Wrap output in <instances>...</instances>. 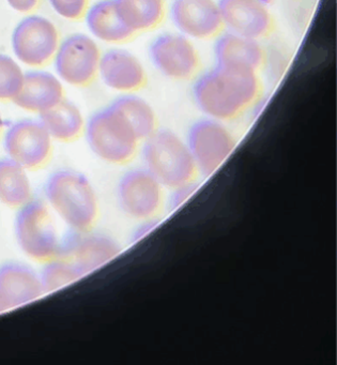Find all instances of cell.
Instances as JSON below:
<instances>
[{
  "label": "cell",
  "mask_w": 337,
  "mask_h": 365,
  "mask_svg": "<svg viewBox=\"0 0 337 365\" xmlns=\"http://www.w3.org/2000/svg\"><path fill=\"white\" fill-rule=\"evenodd\" d=\"M43 294L40 275L28 266L11 262L0 267V296L9 309L31 302Z\"/></svg>",
  "instance_id": "obj_17"
},
{
  "label": "cell",
  "mask_w": 337,
  "mask_h": 365,
  "mask_svg": "<svg viewBox=\"0 0 337 365\" xmlns=\"http://www.w3.org/2000/svg\"><path fill=\"white\" fill-rule=\"evenodd\" d=\"M7 1L16 11L27 14L37 8L40 0H7Z\"/></svg>",
  "instance_id": "obj_28"
},
{
  "label": "cell",
  "mask_w": 337,
  "mask_h": 365,
  "mask_svg": "<svg viewBox=\"0 0 337 365\" xmlns=\"http://www.w3.org/2000/svg\"><path fill=\"white\" fill-rule=\"evenodd\" d=\"M185 140L195 162L198 176L202 178L214 176L238 145L236 136L224 123L208 117L192 125Z\"/></svg>",
  "instance_id": "obj_5"
},
{
  "label": "cell",
  "mask_w": 337,
  "mask_h": 365,
  "mask_svg": "<svg viewBox=\"0 0 337 365\" xmlns=\"http://www.w3.org/2000/svg\"><path fill=\"white\" fill-rule=\"evenodd\" d=\"M40 123L51 138L61 142H73L84 131V119L78 106L63 99L54 108L40 114Z\"/></svg>",
  "instance_id": "obj_20"
},
{
  "label": "cell",
  "mask_w": 337,
  "mask_h": 365,
  "mask_svg": "<svg viewBox=\"0 0 337 365\" xmlns=\"http://www.w3.org/2000/svg\"><path fill=\"white\" fill-rule=\"evenodd\" d=\"M119 16L134 33L155 29L165 16L164 0H114Z\"/></svg>",
  "instance_id": "obj_21"
},
{
  "label": "cell",
  "mask_w": 337,
  "mask_h": 365,
  "mask_svg": "<svg viewBox=\"0 0 337 365\" xmlns=\"http://www.w3.org/2000/svg\"><path fill=\"white\" fill-rule=\"evenodd\" d=\"M142 143L144 168L167 191L197 180L199 176L187 140L178 134L157 130Z\"/></svg>",
  "instance_id": "obj_2"
},
{
  "label": "cell",
  "mask_w": 337,
  "mask_h": 365,
  "mask_svg": "<svg viewBox=\"0 0 337 365\" xmlns=\"http://www.w3.org/2000/svg\"><path fill=\"white\" fill-rule=\"evenodd\" d=\"M100 54L97 43L88 36H70L55 54V68L61 80L76 87H86L99 72Z\"/></svg>",
  "instance_id": "obj_9"
},
{
  "label": "cell",
  "mask_w": 337,
  "mask_h": 365,
  "mask_svg": "<svg viewBox=\"0 0 337 365\" xmlns=\"http://www.w3.org/2000/svg\"><path fill=\"white\" fill-rule=\"evenodd\" d=\"M219 6L229 33L258 41L272 33L274 21L261 0H219Z\"/></svg>",
  "instance_id": "obj_13"
},
{
  "label": "cell",
  "mask_w": 337,
  "mask_h": 365,
  "mask_svg": "<svg viewBox=\"0 0 337 365\" xmlns=\"http://www.w3.org/2000/svg\"><path fill=\"white\" fill-rule=\"evenodd\" d=\"M58 44V31L43 16L23 19L12 35L14 54L19 61L31 67L46 65L56 54Z\"/></svg>",
  "instance_id": "obj_8"
},
{
  "label": "cell",
  "mask_w": 337,
  "mask_h": 365,
  "mask_svg": "<svg viewBox=\"0 0 337 365\" xmlns=\"http://www.w3.org/2000/svg\"><path fill=\"white\" fill-rule=\"evenodd\" d=\"M63 87L61 81L46 71H29L24 74V82L14 104L27 112L41 113L54 108L63 101Z\"/></svg>",
  "instance_id": "obj_16"
},
{
  "label": "cell",
  "mask_w": 337,
  "mask_h": 365,
  "mask_svg": "<svg viewBox=\"0 0 337 365\" xmlns=\"http://www.w3.org/2000/svg\"><path fill=\"white\" fill-rule=\"evenodd\" d=\"M261 91L258 72L217 65L194 86V99L208 118L234 120L256 103Z\"/></svg>",
  "instance_id": "obj_1"
},
{
  "label": "cell",
  "mask_w": 337,
  "mask_h": 365,
  "mask_svg": "<svg viewBox=\"0 0 337 365\" xmlns=\"http://www.w3.org/2000/svg\"><path fill=\"white\" fill-rule=\"evenodd\" d=\"M99 73L106 86L123 93L140 91L147 82L142 63L125 50L108 51L101 56Z\"/></svg>",
  "instance_id": "obj_15"
},
{
  "label": "cell",
  "mask_w": 337,
  "mask_h": 365,
  "mask_svg": "<svg viewBox=\"0 0 337 365\" xmlns=\"http://www.w3.org/2000/svg\"><path fill=\"white\" fill-rule=\"evenodd\" d=\"M24 73L8 55L0 54V101H12L22 89Z\"/></svg>",
  "instance_id": "obj_25"
},
{
  "label": "cell",
  "mask_w": 337,
  "mask_h": 365,
  "mask_svg": "<svg viewBox=\"0 0 337 365\" xmlns=\"http://www.w3.org/2000/svg\"><path fill=\"white\" fill-rule=\"evenodd\" d=\"M150 57L155 68L172 80H190L199 68L197 50L183 35L160 36L151 44Z\"/></svg>",
  "instance_id": "obj_12"
},
{
  "label": "cell",
  "mask_w": 337,
  "mask_h": 365,
  "mask_svg": "<svg viewBox=\"0 0 337 365\" xmlns=\"http://www.w3.org/2000/svg\"><path fill=\"white\" fill-rule=\"evenodd\" d=\"M117 194L121 210L140 222L157 220L167 204V190L145 168L125 173Z\"/></svg>",
  "instance_id": "obj_7"
},
{
  "label": "cell",
  "mask_w": 337,
  "mask_h": 365,
  "mask_svg": "<svg viewBox=\"0 0 337 365\" xmlns=\"http://www.w3.org/2000/svg\"><path fill=\"white\" fill-rule=\"evenodd\" d=\"M90 33L101 41L121 43L136 35L119 16L114 0H101L86 12Z\"/></svg>",
  "instance_id": "obj_19"
},
{
  "label": "cell",
  "mask_w": 337,
  "mask_h": 365,
  "mask_svg": "<svg viewBox=\"0 0 337 365\" xmlns=\"http://www.w3.org/2000/svg\"><path fill=\"white\" fill-rule=\"evenodd\" d=\"M172 19L183 36L193 39L217 37L224 27L215 0H174Z\"/></svg>",
  "instance_id": "obj_14"
},
{
  "label": "cell",
  "mask_w": 337,
  "mask_h": 365,
  "mask_svg": "<svg viewBox=\"0 0 337 365\" xmlns=\"http://www.w3.org/2000/svg\"><path fill=\"white\" fill-rule=\"evenodd\" d=\"M89 0H50L53 9L70 21L82 19L88 9Z\"/></svg>",
  "instance_id": "obj_26"
},
{
  "label": "cell",
  "mask_w": 337,
  "mask_h": 365,
  "mask_svg": "<svg viewBox=\"0 0 337 365\" xmlns=\"http://www.w3.org/2000/svg\"><path fill=\"white\" fill-rule=\"evenodd\" d=\"M199 185L198 180H195L167 191L170 192V195H167V204L170 210H178L183 205L187 204L197 193Z\"/></svg>",
  "instance_id": "obj_27"
},
{
  "label": "cell",
  "mask_w": 337,
  "mask_h": 365,
  "mask_svg": "<svg viewBox=\"0 0 337 365\" xmlns=\"http://www.w3.org/2000/svg\"><path fill=\"white\" fill-rule=\"evenodd\" d=\"M19 245L31 259L48 262L57 257L59 241L56 227L48 207L31 200L21 207L16 222Z\"/></svg>",
  "instance_id": "obj_6"
},
{
  "label": "cell",
  "mask_w": 337,
  "mask_h": 365,
  "mask_svg": "<svg viewBox=\"0 0 337 365\" xmlns=\"http://www.w3.org/2000/svg\"><path fill=\"white\" fill-rule=\"evenodd\" d=\"M4 145L9 159L26 170L46 165L52 155V138L40 121L31 119L14 123Z\"/></svg>",
  "instance_id": "obj_10"
},
{
  "label": "cell",
  "mask_w": 337,
  "mask_h": 365,
  "mask_svg": "<svg viewBox=\"0 0 337 365\" xmlns=\"http://www.w3.org/2000/svg\"><path fill=\"white\" fill-rule=\"evenodd\" d=\"M46 194L54 210L72 230L88 232L93 227L99 204L90 181L84 175L58 170L48 178Z\"/></svg>",
  "instance_id": "obj_3"
},
{
  "label": "cell",
  "mask_w": 337,
  "mask_h": 365,
  "mask_svg": "<svg viewBox=\"0 0 337 365\" xmlns=\"http://www.w3.org/2000/svg\"><path fill=\"white\" fill-rule=\"evenodd\" d=\"M120 253V245L108 235L73 230L59 243L57 257L71 262L85 275L108 264Z\"/></svg>",
  "instance_id": "obj_11"
},
{
  "label": "cell",
  "mask_w": 337,
  "mask_h": 365,
  "mask_svg": "<svg viewBox=\"0 0 337 365\" xmlns=\"http://www.w3.org/2000/svg\"><path fill=\"white\" fill-rule=\"evenodd\" d=\"M40 275L44 292H54L84 277L81 270L67 260L54 258L48 260Z\"/></svg>",
  "instance_id": "obj_24"
},
{
  "label": "cell",
  "mask_w": 337,
  "mask_h": 365,
  "mask_svg": "<svg viewBox=\"0 0 337 365\" xmlns=\"http://www.w3.org/2000/svg\"><path fill=\"white\" fill-rule=\"evenodd\" d=\"M110 106L123 115L140 142H144L159 130L155 110L142 98L123 96L117 98Z\"/></svg>",
  "instance_id": "obj_23"
},
{
  "label": "cell",
  "mask_w": 337,
  "mask_h": 365,
  "mask_svg": "<svg viewBox=\"0 0 337 365\" xmlns=\"http://www.w3.org/2000/svg\"><path fill=\"white\" fill-rule=\"evenodd\" d=\"M4 130V120L3 117H1V113H0V136H1V133H3Z\"/></svg>",
  "instance_id": "obj_30"
},
{
  "label": "cell",
  "mask_w": 337,
  "mask_h": 365,
  "mask_svg": "<svg viewBox=\"0 0 337 365\" xmlns=\"http://www.w3.org/2000/svg\"><path fill=\"white\" fill-rule=\"evenodd\" d=\"M217 65L258 72L264 63V51L259 41L228 31L215 44Z\"/></svg>",
  "instance_id": "obj_18"
},
{
  "label": "cell",
  "mask_w": 337,
  "mask_h": 365,
  "mask_svg": "<svg viewBox=\"0 0 337 365\" xmlns=\"http://www.w3.org/2000/svg\"><path fill=\"white\" fill-rule=\"evenodd\" d=\"M7 309H9V307L4 300L3 297L0 296V313H3V312L7 311Z\"/></svg>",
  "instance_id": "obj_29"
},
{
  "label": "cell",
  "mask_w": 337,
  "mask_h": 365,
  "mask_svg": "<svg viewBox=\"0 0 337 365\" xmlns=\"http://www.w3.org/2000/svg\"><path fill=\"white\" fill-rule=\"evenodd\" d=\"M31 187L26 170L14 160H0V202L12 208L31 202Z\"/></svg>",
  "instance_id": "obj_22"
},
{
  "label": "cell",
  "mask_w": 337,
  "mask_h": 365,
  "mask_svg": "<svg viewBox=\"0 0 337 365\" xmlns=\"http://www.w3.org/2000/svg\"><path fill=\"white\" fill-rule=\"evenodd\" d=\"M86 138L97 157L115 165L131 162L142 143L123 115L112 106L90 117L86 125Z\"/></svg>",
  "instance_id": "obj_4"
}]
</instances>
